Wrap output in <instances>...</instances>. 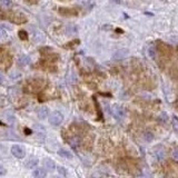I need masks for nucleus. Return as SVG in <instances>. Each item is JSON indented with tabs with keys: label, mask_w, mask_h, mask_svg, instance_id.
Returning <instances> with one entry per match:
<instances>
[{
	"label": "nucleus",
	"mask_w": 178,
	"mask_h": 178,
	"mask_svg": "<svg viewBox=\"0 0 178 178\" xmlns=\"http://www.w3.org/2000/svg\"><path fill=\"white\" fill-rule=\"evenodd\" d=\"M75 27V26H68V27H67V32H68V33H70V32H71V33H73V32H76V28H73Z\"/></svg>",
	"instance_id": "22"
},
{
	"label": "nucleus",
	"mask_w": 178,
	"mask_h": 178,
	"mask_svg": "<svg viewBox=\"0 0 178 178\" xmlns=\"http://www.w3.org/2000/svg\"><path fill=\"white\" fill-rule=\"evenodd\" d=\"M57 171H58L59 175H61V176H67V169L65 168V167H62V166H58V167H57Z\"/></svg>",
	"instance_id": "15"
},
{
	"label": "nucleus",
	"mask_w": 178,
	"mask_h": 178,
	"mask_svg": "<svg viewBox=\"0 0 178 178\" xmlns=\"http://www.w3.org/2000/svg\"><path fill=\"white\" fill-rule=\"evenodd\" d=\"M11 154H12L16 158L21 159V158H23V157L26 156V151L23 149V147L19 146V145H14V146L11 147Z\"/></svg>",
	"instance_id": "2"
},
{
	"label": "nucleus",
	"mask_w": 178,
	"mask_h": 178,
	"mask_svg": "<svg viewBox=\"0 0 178 178\" xmlns=\"http://www.w3.org/2000/svg\"><path fill=\"white\" fill-rule=\"evenodd\" d=\"M6 118H7V121H8L9 124H12V123L16 121V117H15L14 115H8Z\"/></svg>",
	"instance_id": "16"
},
{
	"label": "nucleus",
	"mask_w": 178,
	"mask_h": 178,
	"mask_svg": "<svg viewBox=\"0 0 178 178\" xmlns=\"http://www.w3.org/2000/svg\"><path fill=\"white\" fill-rule=\"evenodd\" d=\"M144 139H145V142H151L154 140V134L150 132H144Z\"/></svg>",
	"instance_id": "12"
},
{
	"label": "nucleus",
	"mask_w": 178,
	"mask_h": 178,
	"mask_svg": "<svg viewBox=\"0 0 178 178\" xmlns=\"http://www.w3.org/2000/svg\"><path fill=\"white\" fill-rule=\"evenodd\" d=\"M47 175V171L45 170V168H36L33 169V171H32V176L36 178H42L45 177Z\"/></svg>",
	"instance_id": "6"
},
{
	"label": "nucleus",
	"mask_w": 178,
	"mask_h": 178,
	"mask_svg": "<svg viewBox=\"0 0 178 178\" xmlns=\"http://www.w3.org/2000/svg\"><path fill=\"white\" fill-rule=\"evenodd\" d=\"M0 37H1V38H6V37H7V31L4 29V27H2L1 25H0Z\"/></svg>",
	"instance_id": "17"
},
{
	"label": "nucleus",
	"mask_w": 178,
	"mask_h": 178,
	"mask_svg": "<svg viewBox=\"0 0 178 178\" xmlns=\"http://www.w3.org/2000/svg\"><path fill=\"white\" fill-rule=\"evenodd\" d=\"M113 114H114L115 118L118 119V120H121V119L125 118L126 116V113H125V109L120 106H115L113 108Z\"/></svg>",
	"instance_id": "3"
},
{
	"label": "nucleus",
	"mask_w": 178,
	"mask_h": 178,
	"mask_svg": "<svg viewBox=\"0 0 178 178\" xmlns=\"http://www.w3.org/2000/svg\"><path fill=\"white\" fill-rule=\"evenodd\" d=\"M173 158L175 160H178V148H176V149H174V151H173Z\"/></svg>",
	"instance_id": "19"
},
{
	"label": "nucleus",
	"mask_w": 178,
	"mask_h": 178,
	"mask_svg": "<svg viewBox=\"0 0 178 178\" xmlns=\"http://www.w3.org/2000/svg\"><path fill=\"white\" fill-rule=\"evenodd\" d=\"M58 155L60 157H62V158H66V159H71L73 158V154L69 150H67V149H64V148H61V149L58 150Z\"/></svg>",
	"instance_id": "7"
},
{
	"label": "nucleus",
	"mask_w": 178,
	"mask_h": 178,
	"mask_svg": "<svg viewBox=\"0 0 178 178\" xmlns=\"http://www.w3.org/2000/svg\"><path fill=\"white\" fill-rule=\"evenodd\" d=\"M44 165H45L46 169H48L49 171H52V170H55L56 169L55 161L52 159H50V158H46V159L44 160Z\"/></svg>",
	"instance_id": "5"
},
{
	"label": "nucleus",
	"mask_w": 178,
	"mask_h": 178,
	"mask_svg": "<svg viewBox=\"0 0 178 178\" xmlns=\"http://www.w3.org/2000/svg\"><path fill=\"white\" fill-rule=\"evenodd\" d=\"M20 77V73H18V71H14V73H10V78L11 79H17V78Z\"/></svg>",
	"instance_id": "18"
},
{
	"label": "nucleus",
	"mask_w": 178,
	"mask_h": 178,
	"mask_svg": "<svg viewBox=\"0 0 178 178\" xmlns=\"http://www.w3.org/2000/svg\"><path fill=\"white\" fill-rule=\"evenodd\" d=\"M127 56H128L127 49H119V50H117L114 54L113 58L116 59V60H119V59H124V58H126Z\"/></svg>",
	"instance_id": "4"
},
{
	"label": "nucleus",
	"mask_w": 178,
	"mask_h": 178,
	"mask_svg": "<svg viewBox=\"0 0 178 178\" xmlns=\"http://www.w3.org/2000/svg\"><path fill=\"white\" fill-rule=\"evenodd\" d=\"M149 55H150L151 57H155V55H156V48L154 46L150 47V49H149Z\"/></svg>",
	"instance_id": "20"
},
{
	"label": "nucleus",
	"mask_w": 178,
	"mask_h": 178,
	"mask_svg": "<svg viewBox=\"0 0 178 178\" xmlns=\"http://www.w3.org/2000/svg\"><path fill=\"white\" fill-rule=\"evenodd\" d=\"M19 35H20V38H21V39H26V38H27V37H26L27 33H26V31H23V30L19 31Z\"/></svg>",
	"instance_id": "24"
},
{
	"label": "nucleus",
	"mask_w": 178,
	"mask_h": 178,
	"mask_svg": "<svg viewBox=\"0 0 178 178\" xmlns=\"http://www.w3.org/2000/svg\"><path fill=\"white\" fill-rule=\"evenodd\" d=\"M154 156H155V158L158 161H161V160H164L165 158V150L164 149H158V150H156L154 153Z\"/></svg>",
	"instance_id": "10"
},
{
	"label": "nucleus",
	"mask_w": 178,
	"mask_h": 178,
	"mask_svg": "<svg viewBox=\"0 0 178 178\" xmlns=\"http://www.w3.org/2000/svg\"><path fill=\"white\" fill-rule=\"evenodd\" d=\"M168 119V117H167V115H166V113H164V114L160 115V120H164V121H166Z\"/></svg>",
	"instance_id": "25"
},
{
	"label": "nucleus",
	"mask_w": 178,
	"mask_h": 178,
	"mask_svg": "<svg viewBox=\"0 0 178 178\" xmlns=\"http://www.w3.org/2000/svg\"><path fill=\"white\" fill-rule=\"evenodd\" d=\"M30 64V58L28 57V56L23 55V56H20L18 59V65L19 66H23V67H25V66H27V65Z\"/></svg>",
	"instance_id": "9"
},
{
	"label": "nucleus",
	"mask_w": 178,
	"mask_h": 178,
	"mask_svg": "<svg viewBox=\"0 0 178 178\" xmlns=\"http://www.w3.org/2000/svg\"><path fill=\"white\" fill-rule=\"evenodd\" d=\"M60 14L65 15V16H68V15H77V12L75 10H70L69 8H65V9L60 10Z\"/></svg>",
	"instance_id": "13"
},
{
	"label": "nucleus",
	"mask_w": 178,
	"mask_h": 178,
	"mask_svg": "<svg viewBox=\"0 0 178 178\" xmlns=\"http://www.w3.org/2000/svg\"><path fill=\"white\" fill-rule=\"evenodd\" d=\"M5 80H6V77L4 76V73H0V84L4 85V84H5Z\"/></svg>",
	"instance_id": "23"
},
{
	"label": "nucleus",
	"mask_w": 178,
	"mask_h": 178,
	"mask_svg": "<svg viewBox=\"0 0 178 178\" xmlns=\"http://www.w3.org/2000/svg\"><path fill=\"white\" fill-rule=\"evenodd\" d=\"M0 5L5 8H9L12 6V1L11 0H0Z\"/></svg>",
	"instance_id": "14"
},
{
	"label": "nucleus",
	"mask_w": 178,
	"mask_h": 178,
	"mask_svg": "<svg viewBox=\"0 0 178 178\" xmlns=\"http://www.w3.org/2000/svg\"><path fill=\"white\" fill-rule=\"evenodd\" d=\"M37 164H38V159H37V158H31V159H29L27 163H26V167L32 169L36 167Z\"/></svg>",
	"instance_id": "11"
},
{
	"label": "nucleus",
	"mask_w": 178,
	"mask_h": 178,
	"mask_svg": "<svg viewBox=\"0 0 178 178\" xmlns=\"http://www.w3.org/2000/svg\"><path fill=\"white\" fill-rule=\"evenodd\" d=\"M6 174H7L6 168L4 167V166H1V165H0V176H5Z\"/></svg>",
	"instance_id": "21"
},
{
	"label": "nucleus",
	"mask_w": 178,
	"mask_h": 178,
	"mask_svg": "<svg viewBox=\"0 0 178 178\" xmlns=\"http://www.w3.org/2000/svg\"><path fill=\"white\" fill-rule=\"evenodd\" d=\"M49 123L52 125V126H58L60 124L62 123V120H64V116L59 111H54L52 114H50L49 116Z\"/></svg>",
	"instance_id": "1"
},
{
	"label": "nucleus",
	"mask_w": 178,
	"mask_h": 178,
	"mask_svg": "<svg viewBox=\"0 0 178 178\" xmlns=\"http://www.w3.org/2000/svg\"><path fill=\"white\" fill-rule=\"evenodd\" d=\"M37 114H38V117L40 119H45L47 118V116L49 115V109H48L47 107H41V108H39Z\"/></svg>",
	"instance_id": "8"
}]
</instances>
